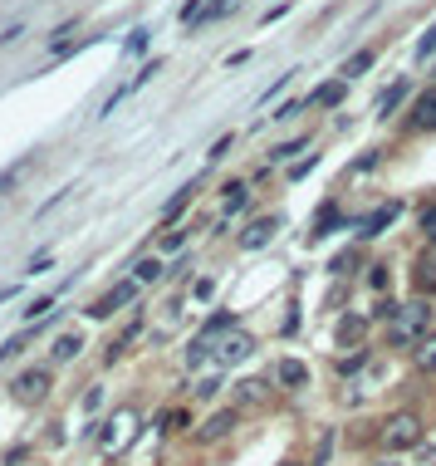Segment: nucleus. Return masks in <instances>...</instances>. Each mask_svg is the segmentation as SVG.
Instances as JSON below:
<instances>
[{
	"label": "nucleus",
	"mask_w": 436,
	"mask_h": 466,
	"mask_svg": "<svg viewBox=\"0 0 436 466\" xmlns=\"http://www.w3.org/2000/svg\"><path fill=\"white\" fill-rule=\"evenodd\" d=\"M231 148H236V138H216V148L206 152V158H211V162H221V158H226V152H231Z\"/></svg>",
	"instance_id": "36"
},
{
	"label": "nucleus",
	"mask_w": 436,
	"mask_h": 466,
	"mask_svg": "<svg viewBox=\"0 0 436 466\" xmlns=\"http://www.w3.org/2000/svg\"><path fill=\"white\" fill-rule=\"evenodd\" d=\"M431 54H436V25L417 40V59H431Z\"/></svg>",
	"instance_id": "33"
},
{
	"label": "nucleus",
	"mask_w": 436,
	"mask_h": 466,
	"mask_svg": "<svg viewBox=\"0 0 436 466\" xmlns=\"http://www.w3.org/2000/svg\"><path fill=\"white\" fill-rule=\"evenodd\" d=\"M334 226H338V207H324V217H319V226L309 231V241H324V236L334 231Z\"/></svg>",
	"instance_id": "28"
},
{
	"label": "nucleus",
	"mask_w": 436,
	"mask_h": 466,
	"mask_svg": "<svg viewBox=\"0 0 436 466\" xmlns=\"http://www.w3.org/2000/svg\"><path fill=\"white\" fill-rule=\"evenodd\" d=\"M221 192H226V217H236V211H246V201H250V182H226Z\"/></svg>",
	"instance_id": "18"
},
{
	"label": "nucleus",
	"mask_w": 436,
	"mask_h": 466,
	"mask_svg": "<svg viewBox=\"0 0 436 466\" xmlns=\"http://www.w3.org/2000/svg\"><path fill=\"white\" fill-rule=\"evenodd\" d=\"M329 270H334V275H348V270H354V256H334Z\"/></svg>",
	"instance_id": "38"
},
{
	"label": "nucleus",
	"mask_w": 436,
	"mask_h": 466,
	"mask_svg": "<svg viewBox=\"0 0 436 466\" xmlns=\"http://www.w3.org/2000/svg\"><path fill=\"white\" fill-rule=\"evenodd\" d=\"M412 364H417L421 374H436V329L417 344V349H412Z\"/></svg>",
	"instance_id": "17"
},
{
	"label": "nucleus",
	"mask_w": 436,
	"mask_h": 466,
	"mask_svg": "<svg viewBox=\"0 0 436 466\" xmlns=\"http://www.w3.org/2000/svg\"><path fill=\"white\" fill-rule=\"evenodd\" d=\"M206 349H211V344H206V339H191V344H187V354H181V358H187V368H201L206 358H211Z\"/></svg>",
	"instance_id": "29"
},
{
	"label": "nucleus",
	"mask_w": 436,
	"mask_h": 466,
	"mask_svg": "<svg viewBox=\"0 0 436 466\" xmlns=\"http://www.w3.org/2000/svg\"><path fill=\"white\" fill-rule=\"evenodd\" d=\"M383 162V152H363V158L354 162V172H368V167H378Z\"/></svg>",
	"instance_id": "37"
},
{
	"label": "nucleus",
	"mask_w": 436,
	"mask_h": 466,
	"mask_svg": "<svg viewBox=\"0 0 436 466\" xmlns=\"http://www.w3.org/2000/svg\"><path fill=\"white\" fill-rule=\"evenodd\" d=\"M187 422H191V417L177 408V413H167V417H162V432H181V427H187Z\"/></svg>",
	"instance_id": "32"
},
{
	"label": "nucleus",
	"mask_w": 436,
	"mask_h": 466,
	"mask_svg": "<svg viewBox=\"0 0 436 466\" xmlns=\"http://www.w3.org/2000/svg\"><path fill=\"white\" fill-rule=\"evenodd\" d=\"M407 93H412V83H407V79H397L392 89H387L383 99H378V118H392L397 109H402V99H407Z\"/></svg>",
	"instance_id": "16"
},
{
	"label": "nucleus",
	"mask_w": 436,
	"mask_h": 466,
	"mask_svg": "<svg viewBox=\"0 0 436 466\" xmlns=\"http://www.w3.org/2000/svg\"><path fill=\"white\" fill-rule=\"evenodd\" d=\"M236 325H240V315H226V309H221V315H211L201 325V339H211V334H221V329H236Z\"/></svg>",
	"instance_id": "24"
},
{
	"label": "nucleus",
	"mask_w": 436,
	"mask_h": 466,
	"mask_svg": "<svg viewBox=\"0 0 436 466\" xmlns=\"http://www.w3.org/2000/svg\"><path fill=\"white\" fill-rule=\"evenodd\" d=\"M132 295H138V280H123V285H113L108 295H99V300L89 305V319H113L118 309H128V305H132Z\"/></svg>",
	"instance_id": "4"
},
{
	"label": "nucleus",
	"mask_w": 436,
	"mask_h": 466,
	"mask_svg": "<svg viewBox=\"0 0 436 466\" xmlns=\"http://www.w3.org/2000/svg\"><path fill=\"white\" fill-rule=\"evenodd\" d=\"M397 217H402V201H397V197H387V201H378V207H373L368 217L358 221V236H363V241H373V236H383L387 226L397 221Z\"/></svg>",
	"instance_id": "5"
},
{
	"label": "nucleus",
	"mask_w": 436,
	"mask_h": 466,
	"mask_svg": "<svg viewBox=\"0 0 436 466\" xmlns=\"http://www.w3.org/2000/svg\"><path fill=\"white\" fill-rule=\"evenodd\" d=\"M280 466H305V461H295V457H289V461H280Z\"/></svg>",
	"instance_id": "41"
},
{
	"label": "nucleus",
	"mask_w": 436,
	"mask_h": 466,
	"mask_svg": "<svg viewBox=\"0 0 436 466\" xmlns=\"http://www.w3.org/2000/svg\"><path fill=\"white\" fill-rule=\"evenodd\" d=\"M431 300H412L402 305V315L392 319V325H383V344L387 349H417L421 339L431 334Z\"/></svg>",
	"instance_id": "1"
},
{
	"label": "nucleus",
	"mask_w": 436,
	"mask_h": 466,
	"mask_svg": "<svg viewBox=\"0 0 436 466\" xmlns=\"http://www.w3.org/2000/svg\"><path fill=\"white\" fill-rule=\"evenodd\" d=\"M83 354V334H59V339L50 344V364H74V358Z\"/></svg>",
	"instance_id": "11"
},
{
	"label": "nucleus",
	"mask_w": 436,
	"mask_h": 466,
	"mask_svg": "<svg viewBox=\"0 0 436 466\" xmlns=\"http://www.w3.org/2000/svg\"><path fill=\"white\" fill-rule=\"evenodd\" d=\"M216 393H221V378H201V383H197V398H201V403L216 398Z\"/></svg>",
	"instance_id": "35"
},
{
	"label": "nucleus",
	"mask_w": 436,
	"mask_h": 466,
	"mask_svg": "<svg viewBox=\"0 0 436 466\" xmlns=\"http://www.w3.org/2000/svg\"><path fill=\"white\" fill-rule=\"evenodd\" d=\"M197 197V182H187V187H177V197L167 201V211H162V221H177L181 217V207H187V201Z\"/></svg>",
	"instance_id": "22"
},
{
	"label": "nucleus",
	"mask_w": 436,
	"mask_h": 466,
	"mask_svg": "<svg viewBox=\"0 0 436 466\" xmlns=\"http://www.w3.org/2000/svg\"><path fill=\"white\" fill-rule=\"evenodd\" d=\"M368 358H373V349H368V344H358V349H354V354H348V358H338V378H354V374H358V368H363V364H368Z\"/></svg>",
	"instance_id": "21"
},
{
	"label": "nucleus",
	"mask_w": 436,
	"mask_h": 466,
	"mask_svg": "<svg viewBox=\"0 0 436 466\" xmlns=\"http://www.w3.org/2000/svg\"><path fill=\"white\" fill-rule=\"evenodd\" d=\"M250 354H256V339H250V334H231V339L216 349V358H221V364H246Z\"/></svg>",
	"instance_id": "10"
},
{
	"label": "nucleus",
	"mask_w": 436,
	"mask_h": 466,
	"mask_svg": "<svg viewBox=\"0 0 436 466\" xmlns=\"http://www.w3.org/2000/svg\"><path fill=\"white\" fill-rule=\"evenodd\" d=\"M275 383H280V388H305L309 383V364H299V358H280V364H275Z\"/></svg>",
	"instance_id": "9"
},
{
	"label": "nucleus",
	"mask_w": 436,
	"mask_h": 466,
	"mask_svg": "<svg viewBox=\"0 0 436 466\" xmlns=\"http://www.w3.org/2000/svg\"><path fill=\"white\" fill-rule=\"evenodd\" d=\"M412 128H417V133H436V83L412 103Z\"/></svg>",
	"instance_id": "8"
},
{
	"label": "nucleus",
	"mask_w": 436,
	"mask_h": 466,
	"mask_svg": "<svg viewBox=\"0 0 436 466\" xmlns=\"http://www.w3.org/2000/svg\"><path fill=\"white\" fill-rule=\"evenodd\" d=\"M368 285H373V290H387V285H392V275H387V266H383V260H378V266H368Z\"/></svg>",
	"instance_id": "30"
},
{
	"label": "nucleus",
	"mask_w": 436,
	"mask_h": 466,
	"mask_svg": "<svg viewBox=\"0 0 436 466\" xmlns=\"http://www.w3.org/2000/svg\"><path fill=\"white\" fill-rule=\"evenodd\" d=\"M344 99H348V79H334V83H324L319 93H309V103H314V109H338Z\"/></svg>",
	"instance_id": "14"
},
{
	"label": "nucleus",
	"mask_w": 436,
	"mask_h": 466,
	"mask_svg": "<svg viewBox=\"0 0 436 466\" xmlns=\"http://www.w3.org/2000/svg\"><path fill=\"white\" fill-rule=\"evenodd\" d=\"M378 437H383L387 451H412V447H421V437H427V417L412 413V408H402V413L387 417Z\"/></svg>",
	"instance_id": "2"
},
{
	"label": "nucleus",
	"mask_w": 436,
	"mask_h": 466,
	"mask_svg": "<svg viewBox=\"0 0 436 466\" xmlns=\"http://www.w3.org/2000/svg\"><path fill=\"white\" fill-rule=\"evenodd\" d=\"M236 422H240V413H236V408L211 413V417H206V427L197 432V442H201V447H211V442H226V437L236 432Z\"/></svg>",
	"instance_id": "6"
},
{
	"label": "nucleus",
	"mask_w": 436,
	"mask_h": 466,
	"mask_svg": "<svg viewBox=\"0 0 436 466\" xmlns=\"http://www.w3.org/2000/svg\"><path fill=\"white\" fill-rule=\"evenodd\" d=\"M187 231H191V226H172V231L162 236V250H181V246H187Z\"/></svg>",
	"instance_id": "31"
},
{
	"label": "nucleus",
	"mask_w": 436,
	"mask_h": 466,
	"mask_svg": "<svg viewBox=\"0 0 436 466\" xmlns=\"http://www.w3.org/2000/svg\"><path fill=\"white\" fill-rule=\"evenodd\" d=\"M397 315H402V305H397L392 295H387V300H378V305H373V315H368V319H373V325H392Z\"/></svg>",
	"instance_id": "23"
},
{
	"label": "nucleus",
	"mask_w": 436,
	"mask_h": 466,
	"mask_svg": "<svg viewBox=\"0 0 436 466\" xmlns=\"http://www.w3.org/2000/svg\"><path fill=\"white\" fill-rule=\"evenodd\" d=\"M20 34H25V25H10L5 34H0V50H5V44H15V40H20Z\"/></svg>",
	"instance_id": "40"
},
{
	"label": "nucleus",
	"mask_w": 436,
	"mask_h": 466,
	"mask_svg": "<svg viewBox=\"0 0 436 466\" xmlns=\"http://www.w3.org/2000/svg\"><path fill=\"white\" fill-rule=\"evenodd\" d=\"M142 44H148V30H132V40H128V54H138Z\"/></svg>",
	"instance_id": "39"
},
{
	"label": "nucleus",
	"mask_w": 436,
	"mask_h": 466,
	"mask_svg": "<svg viewBox=\"0 0 436 466\" xmlns=\"http://www.w3.org/2000/svg\"><path fill=\"white\" fill-rule=\"evenodd\" d=\"M275 231H280V217H260V221H250L246 231H240V250H260V246H270V241H275Z\"/></svg>",
	"instance_id": "7"
},
{
	"label": "nucleus",
	"mask_w": 436,
	"mask_h": 466,
	"mask_svg": "<svg viewBox=\"0 0 436 466\" xmlns=\"http://www.w3.org/2000/svg\"><path fill=\"white\" fill-rule=\"evenodd\" d=\"M368 325H373V319H363V315H344V319H338V339H344V344H358Z\"/></svg>",
	"instance_id": "20"
},
{
	"label": "nucleus",
	"mask_w": 436,
	"mask_h": 466,
	"mask_svg": "<svg viewBox=\"0 0 436 466\" xmlns=\"http://www.w3.org/2000/svg\"><path fill=\"white\" fill-rule=\"evenodd\" d=\"M305 148H309V138H295V142H280V148H270V167H275V162H289L295 152H305Z\"/></svg>",
	"instance_id": "26"
},
{
	"label": "nucleus",
	"mask_w": 436,
	"mask_h": 466,
	"mask_svg": "<svg viewBox=\"0 0 436 466\" xmlns=\"http://www.w3.org/2000/svg\"><path fill=\"white\" fill-rule=\"evenodd\" d=\"M314 167H319V158H314V152H309V158H305V162H295V167H289V182H299V177H309V172H314Z\"/></svg>",
	"instance_id": "34"
},
{
	"label": "nucleus",
	"mask_w": 436,
	"mask_h": 466,
	"mask_svg": "<svg viewBox=\"0 0 436 466\" xmlns=\"http://www.w3.org/2000/svg\"><path fill=\"white\" fill-rule=\"evenodd\" d=\"M50 388H54L50 368H25V374L10 383V398H15V403H44V398H50Z\"/></svg>",
	"instance_id": "3"
},
{
	"label": "nucleus",
	"mask_w": 436,
	"mask_h": 466,
	"mask_svg": "<svg viewBox=\"0 0 436 466\" xmlns=\"http://www.w3.org/2000/svg\"><path fill=\"white\" fill-rule=\"evenodd\" d=\"M265 398H270V378H246V383L236 388V403H240V408H260Z\"/></svg>",
	"instance_id": "13"
},
{
	"label": "nucleus",
	"mask_w": 436,
	"mask_h": 466,
	"mask_svg": "<svg viewBox=\"0 0 436 466\" xmlns=\"http://www.w3.org/2000/svg\"><path fill=\"white\" fill-rule=\"evenodd\" d=\"M34 162H40L34 152H30V158H20V162H10L5 172H0V197H10V192H15V187H20V182H25V177L34 172Z\"/></svg>",
	"instance_id": "12"
},
{
	"label": "nucleus",
	"mask_w": 436,
	"mask_h": 466,
	"mask_svg": "<svg viewBox=\"0 0 436 466\" xmlns=\"http://www.w3.org/2000/svg\"><path fill=\"white\" fill-rule=\"evenodd\" d=\"M373 59H378V50H358V54L344 64V79H358L363 69H373Z\"/></svg>",
	"instance_id": "25"
},
{
	"label": "nucleus",
	"mask_w": 436,
	"mask_h": 466,
	"mask_svg": "<svg viewBox=\"0 0 436 466\" xmlns=\"http://www.w3.org/2000/svg\"><path fill=\"white\" fill-rule=\"evenodd\" d=\"M412 275H417V290L436 295V246L421 250V256H417V270H412Z\"/></svg>",
	"instance_id": "15"
},
{
	"label": "nucleus",
	"mask_w": 436,
	"mask_h": 466,
	"mask_svg": "<svg viewBox=\"0 0 436 466\" xmlns=\"http://www.w3.org/2000/svg\"><path fill=\"white\" fill-rule=\"evenodd\" d=\"M417 226H421V236H427V241L436 246V201H427V207L417 211Z\"/></svg>",
	"instance_id": "27"
},
{
	"label": "nucleus",
	"mask_w": 436,
	"mask_h": 466,
	"mask_svg": "<svg viewBox=\"0 0 436 466\" xmlns=\"http://www.w3.org/2000/svg\"><path fill=\"white\" fill-rule=\"evenodd\" d=\"M162 260H157V256H142L138 260V266H132V280H138V285H157V280H162Z\"/></svg>",
	"instance_id": "19"
}]
</instances>
